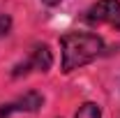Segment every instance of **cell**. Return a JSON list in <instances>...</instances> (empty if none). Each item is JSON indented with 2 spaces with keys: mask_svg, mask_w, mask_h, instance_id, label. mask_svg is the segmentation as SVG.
<instances>
[{
  "mask_svg": "<svg viewBox=\"0 0 120 118\" xmlns=\"http://www.w3.org/2000/svg\"><path fill=\"white\" fill-rule=\"evenodd\" d=\"M9 30H12V19H9L7 14H0V37L7 35Z\"/></svg>",
  "mask_w": 120,
  "mask_h": 118,
  "instance_id": "cell-6",
  "label": "cell"
},
{
  "mask_svg": "<svg viewBox=\"0 0 120 118\" xmlns=\"http://www.w3.org/2000/svg\"><path fill=\"white\" fill-rule=\"evenodd\" d=\"M62 46V72L69 74L88 65L104 51V39L92 32H67L60 37Z\"/></svg>",
  "mask_w": 120,
  "mask_h": 118,
  "instance_id": "cell-1",
  "label": "cell"
},
{
  "mask_svg": "<svg viewBox=\"0 0 120 118\" xmlns=\"http://www.w3.org/2000/svg\"><path fill=\"white\" fill-rule=\"evenodd\" d=\"M42 2H44L46 7H56V5H60L62 0H42Z\"/></svg>",
  "mask_w": 120,
  "mask_h": 118,
  "instance_id": "cell-7",
  "label": "cell"
},
{
  "mask_svg": "<svg viewBox=\"0 0 120 118\" xmlns=\"http://www.w3.org/2000/svg\"><path fill=\"white\" fill-rule=\"evenodd\" d=\"M83 21L88 26H111L120 30V0H97L88 12L83 14Z\"/></svg>",
  "mask_w": 120,
  "mask_h": 118,
  "instance_id": "cell-2",
  "label": "cell"
},
{
  "mask_svg": "<svg viewBox=\"0 0 120 118\" xmlns=\"http://www.w3.org/2000/svg\"><path fill=\"white\" fill-rule=\"evenodd\" d=\"M51 65H53V56H51V49L46 44H37L32 51H30V56L21 65H16L14 67V76H21V74H28L30 70H35V72H49L51 70Z\"/></svg>",
  "mask_w": 120,
  "mask_h": 118,
  "instance_id": "cell-3",
  "label": "cell"
},
{
  "mask_svg": "<svg viewBox=\"0 0 120 118\" xmlns=\"http://www.w3.org/2000/svg\"><path fill=\"white\" fill-rule=\"evenodd\" d=\"M74 118H102V111H99V106L92 102H86L79 106V111H76Z\"/></svg>",
  "mask_w": 120,
  "mask_h": 118,
  "instance_id": "cell-5",
  "label": "cell"
},
{
  "mask_svg": "<svg viewBox=\"0 0 120 118\" xmlns=\"http://www.w3.org/2000/svg\"><path fill=\"white\" fill-rule=\"evenodd\" d=\"M44 102V97L39 95V93H35V90H30L26 95H21V97H16L14 102H7L0 106V118H7L12 116V114H21V111H37L39 106Z\"/></svg>",
  "mask_w": 120,
  "mask_h": 118,
  "instance_id": "cell-4",
  "label": "cell"
}]
</instances>
